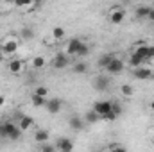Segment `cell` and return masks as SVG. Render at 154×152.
<instances>
[{
  "label": "cell",
  "instance_id": "1f68e13d",
  "mask_svg": "<svg viewBox=\"0 0 154 152\" xmlns=\"http://www.w3.org/2000/svg\"><path fill=\"white\" fill-rule=\"evenodd\" d=\"M116 116H118V114H116V113H113V109H111L109 113H106L104 116H102V120H108V122H113V120H115Z\"/></svg>",
  "mask_w": 154,
  "mask_h": 152
},
{
  "label": "cell",
  "instance_id": "277c9868",
  "mask_svg": "<svg viewBox=\"0 0 154 152\" xmlns=\"http://www.w3.org/2000/svg\"><path fill=\"white\" fill-rule=\"evenodd\" d=\"M134 52H136L138 56H142L145 61L154 59V47H152V45H140V47H136V48H134Z\"/></svg>",
  "mask_w": 154,
  "mask_h": 152
},
{
  "label": "cell",
  "instance_id": "9c48e42d",
  "mask_svg": "<svg viewBox=\"0 0 154 152\" xmlns=\"http://www.w3.org/2000/svg\"><path fill=\"white\" fill-rule=\"evenodd\" d=\"M81 45H82V39H81V38L68 39V43H66V54H68V56H75Z\"/></svg>",
  "mask_w": 154,
  "mask_h": 152
},
{
  "label": "cell",
  "instance_id": "8992f818",
  "mask_svg": "<svg viewBox=\"0 0 154 152\" xmlns=\"http://www.w3.org/2000/svg\"><path fill=\"white\" fill-rule=\"evenodd\" d=\"M106 72H108V74H111V75L122 74V72H124V61H122V59H118V57H113V59H111V63L106 66Z\"/></svg>",
  "mask_w": 154,
  "mask_h": 152
},
{
  "label": "cell",
  "instance_id": "603a6c76",
  "mask_svg": "<svg viewBox=\"0 0 154 152\" xmlns=\"http://www.w3.org/2000/svg\"><path fill=\"white\" fill-rule=\"evenodd\" d=\"M149 11H151L149 5H138L136 7V16L138 18H147L149 16Z\"/></svg>",
  "mask_w": 154,
  "mask_h": 152
},
{
  "label": "cell",
  "instance_id": "7402d4cb",
  "mask_svg": "<svg viewBox=\"0 0 154 152\" xmlns=\"http://www.w3.org/2000/svg\"><path fill=\"white\" fill-rule=\"evenodd\" d=\"M72 70H74V74H86L88 72V65L84 61H79V63H75L72 66Z\"/></svg>",
  "mask_w": 154,
  "mask_h": 152
},
{
  "label": "cell",
  "instance_id": "d4e9b609",
  "mask_svg": "<svg viewBox=\"0 0 154 152\" xmlns=\"http://www.w3.org/2000/svg\"><path fill=\"white\" fill-rule=\"evenodd\" d=\"M88 54H90V45L82 41V45L79 47V50H77V54H75V56H77V57H86Z\"/></svg>",
  "mask_w": 154,
  "mask_h": 152
},
{
  "label": "cell",
  "instance_id": "9a60e30c",
  "mask_svg": "<svg viewBox=\"0 0 154 152\" xmlns=\"http://www.w3.org/2000/svg\"><path fill=\"white\" fill-rule=\"evenodd\" d=\"M7 68H9L11 74H20V72L23 70V61H22V59H13V61H9Z\"/></svg>",
  "mask_w": 154,
  "mask_h": 152
},
{
  "label": "cell",
  "instance_id": "d6a6232c",
  "mask_svg": "<svg viewBox=\"0 0 154 152\" xmlns=\"http://www.w3.org/2000/svg\"><path fill=\"white\" fill-rule=\"evenodd\" d=\"M111 109H113V113H116L118 116L122 114V106H120L118 102H113V104H111Z\"/></svg>",
  "mask_w": 154,
  "mask_h": 152
},
{
  "label": "cell",
  "instance_id": "ac0fdd59",
  "mask_svg": "<svg viewBox=\"0 0 154 152\" xmlns=\"http://www.w3.org/2000/svg\"><path fill=\"white\" fill-rule=\"evenodd\" d=\"M48 131L47 129H38L36 132H34V140L38 141V143H43V141H48Z\"/></svg>",
  "mask_w": 154,
  "mask_h": 152
},
{
  "label": "cell",
  "instance_id": "83f0119b",
  "mask_svg": "<svg viewBox=\"0 0 154 152\" xmlns=\"http://www.w3.org/2000/svg\"><path fill=\"white\" fill-rule=\"evenodd\" d=\"M52 36H54V39H63L65 38V29L63 27H54V31H52Z\"/></svg>",
  "mask_w": 154,
  "mask_h": 152
},
{
  "label": "cell",
  "instance_id": "44dd1931",
  "mask_svg": "<svg viewBox=\"0 0 154 152\" xmlns=\"http://www.w3.org/2000/svg\"><path fill=\"white\" fill-rule=\"evenodd\" d=\"M20 38L25 39V41H29V39L34 38V31H32L31 27H23V29L20 31Z\"/></svg>",
  "mask_w": 154,
  "mask_h": 152
},
{
  "label": "cell",
  "instance_id": "4fadbf2b",
  "mask_svg": "<svg viewBox=\"0 0 154 152\" xmlns=\"http://www.w3.org/2000/svg\"><path fill=\"white\" fill-rule=\"evenodd\" d=\"M4 54H14L16 50H18V41H14V39H7V41H4V45H2V48H0Z\"/></svg>",
  "mask_w": 154,
  "mask_h": 152
},
{
  "label": "cell",
  "instance_id": "ffe728a7",
  "mask_svg": "<svg viewBox=\"0 0 154 152\" xmlns=\"http://www.w3.org/2000/svg\"><path fill=\"white\" fill-rule=\"evenodd\" d=\"M31 102H32V106H36V108H45V102H47V99H45V97H41V95L32 93V97H31Z\"/></svg>",
  "mask_w": 154,
  "mask_h": 152
},
{
  "label": "cell",
  "instance_id": "ab89813d",
  "mask_svg": "<svg viewBox=\"0 0 154 152\" xmlns=\"http://www.w3.org/2000/svg\"><path fill=\"white\" fill-rule=\"evenodd\" d=\"M2 2H14V0H2Z\"/></svg>",
  "mask_w": 154,
  "mask_h": 152
},
{
  "label": "cell",
  "instance_id": "6da1fadb",
  "mask_svg": "<svg viewBox=\"0 0 154 152\" xmlns=\"http://www.w3.org/2000/svg\"><path fill=\"white\" fill-rule=\"evenodd\" d=\"M68 65H70V56L66 52H57L52 59V68L56 70H65L68 68Z\"/></svg>",
  "mask_w": 154,
  "mask_h": 152
},
{
  "label": "cell",
  "instance_id": "3957f363",
  "mask_svg": "<svg viewBox=\"0 0 154 152\" xmlns=\"http://www.w3.org/2000/svg\"><path fill=\"white\" fill-rule=\"evenodd\" d=\"M45 108L50 114H57L61 109H63V100L57 99V97H52V99H47L45 102Z\"/></svg>",
  "mask_w": 154,
  "mask_h": 152
},
{
  "label": "cell",
  "instance_id": "4316f807",
  "mask_svg": "<svg viewBox=\"0 0 154 152\" xmlns=\"http://www.w3.org/2000/svg\"><path fill=\"white\" fill-rule=\"evenodd\" d=\"M32 66H34L36 70H41V68L45 66V57H41V56H36V57L32 59Z\"/></svg>",
  "mask_w": 154,
  "mask_h": 152
},
{
  "label": "cell",
  "instance_id": "5b68a950",
  "mask_svg": "<svg viewBox=\"0 0 154 152\" xmlns=\"http://www.w3.org/2000/svg\"><path fill=\"white\" fill-rule=\"evenodd\" d=\"M111 104H113L111 100H97V102L93 104V108H91V109H93V111H97V113L100 114V118H102L106 113H109V111H111Z\"/></svg>",
  "mask_w": 154,
  "mask_h": 152
},
{
  "label": "cell",
  "instance_id": "5bb4252c",
  "mask_svg": "<svg viewBox=\"0 0 154 152\" xmlns=\"http://www.w3.org/2000/svg\"><path fill=\"white\" fill-rule=\"evenodd\" d=\"M115 56L111 54V52H106V54H102L100 57H99V61H97V66L100 68V70H106V66L111 63V59H113Z\"/></svg>",
  "mask_w": 154,
  "mask_h": 152
},
{
  "label": "cell",
  "instance_id": "cb8c5ba5",
  "mask_svg": "<svg viewBox=\"0 0 154 152\" xmlns=\"http://www.w3.org/2000/svg\"><path fill=\"white\" fill-rule=\"evenodd\" d=\"M120 93H122L124 97H133V95H134V88H133L131 84H122V86H120Z\"/></svg>",
  "mask_w": 154,
  "mask_h": 152
},
{
  "label": "cell",
  "instance_id": "8fae6325",
  "mask_svg": "<svg viewBox=\"0 0 154 152\" xmlns=\"http://www.w3.org/2000/svg\"><path fill=\"white\" fill-rule=\"evenodd\" d=\"M56 149L61 150V152H72L74 150V143H72V140H68V138H59L57 143H56Z\"/></svg>",
  "mask_w": 154,
  "mask_h": 152
},
{
  "label": "cell",
  "instance_id": "7c38bea8",
  "mask_svg": "<svg viewBox=\"0 0 154 152\" xmlns=\"http://www.w3.org/2000/svg\"><path fill=\"white\" fill-rule=\"evenodd\" d=\"M14 125H16V123H13L11 120L0 122V138H9V134H11V131L14 129Z\"/></svg>",
  "mask_w": 154,
  "mask_h": 152
},
{
  "label": "cell",
  "instance_id": "f1b7e54d",
  "mask_svg": "<svg viewBox=\"0 0 154 152\" xmlns=\"http://www.w3.org/2000/svg\"><path fill=\"white\" fill-rule=\"evenodd\" d=\"M34 93H36V95H41V97H45V99H47V95H48V88H47V86H38V88L34 90Z\"/></svg>",
  "mask_w": 154,
  "mask_h": 152
},
{
  "label": "cell",
  "instance_id": "7a4b0ae2",
  "mask_svg": "<svg viewBox=\"0 0 154 152\" xmlns=\"http://www.w3.org/2000/svg\"><path fill=\"white\" fill-rule=\"evenodd\" d=\"M124 20H125V9L122 5H113L111 13H109V22L113 25H120Z\"/></svg>",
  "mask_w": 154,
  "mask_h": 152
},
{
  "label": "cell",
  "instance_id": "e575fe53",
  "mask_svg": "<svg viewBox=\"0 0 154 152\" xmlns=\"http://www.w3.org/2000/svg\"><path fill=\"white\" fill-rule=\"evenodd\" d=\"M147 20H149V22H154V7H151V11H149V16H147Z\"/></svg>",
  "mask_w": 154,
  "mask_h": 152
},
{
  "label": "cell",
  "instance_id": "8d00e7d4",
  "mask_svg": "<svg viewBox=\"0 0 154 152\" xmlns=\"http://www.w3.org/2000/svg\"><path fill=\"white\" fill-rule=\"evenodd\" d=\"M4 104H5V99H4V95H0V108H2Z\"/></svg>",
  "mask_w": 154,
  "mask_h": 152
},
{
  "label": "cell",
  "instance_id": "74e56055",
  "mask_svg": "<svg viewBox=\"0 0 154 152\" xmlns=\"http://www.w3.org/2000/svg\"><path fill=\"white\" fill-rule=\"evenodd\" d=\"M149 108H151V109H152V111H154V100H152V102H151V104H149Z\"/></svg>",
  "mask_w": 154,
  "mask_h": 152
},
{
  "label": "cell",
  "instance_id": "ba28073f",
  "mask_svg": "<svg viewBox=\"0 0 154 152\" xmlns=\"http://www.w3.org/2000/svg\"><path fill=\"white\" fill-rule=\"evenodd\" d=\"M133 75L136 77L138 81H149L152 79V70L151 68H143V66H134L133 68Z\"/></svg>",
  "mask_w": 154,
  "mask_h": 152
},
{
  "label": "cell",
  "instance_id": "4dcf8cb0",
  "mask_svg": "<svg viewBox=\"0 0 154 152\" xmlns=\"http://www.w3.org/2000/svg\"><path fill=\"white\" fill-rule=\"evenodd\" d=\"M39 150H43V152H54V150H56V145H48V143H45V141H43V145L39 147Z\"/></svg>",
  "mask_w": 154,
  "mask_h": 152
},
{
  "label": "cell",
  "instance_id": "30bf717a",
  "mask_svg": "<svg viewBox=\"0 0 154 152\" xmlns=\"http://www.w3.org/2000/svg\"><path fill=\"white\" fill-rule=\"evenodd\" d=\"M68 125H70L72 131L79 132V131H82V129L86 127V122H84V118H81V116H72V118L68 120Z\"/></svg>",
  "mask_w": 154,
  "mask_h": 152
},
{
  "label": "cell",
  "instance_id": "f546056e",
  "mask_svg": "<svg viewBox=\"0 0 154 152\" xmlns=\"http://www.w3.org/2000/svg\"><path fill=\"white\" fill-rule=\"evenodd\" d=\"M13 4L16 7H29V5H32V0H14Z\"/></svg>",
  "mask_w": 154,
  "mask_h": 152
},
{
  "label": "cell",
  "instance_id": "d6986e66",
  "mask_svg": "<svg viewBox=\"0 0 154 152\" xmlns=\"http://www.w3.org/2000/svg\"><path fill=\"white\" fill-rule=\"evenodd\" d=\"M143 63H147V61H145L142 56H138L136 52L131 54V57H129V65H131V66H142Z\"/></svg>",
  "mask_w": 154,
  "mask_h": 152
},
{
  "label": "cell",
  "instance_id": "836d02e7",
  "mask_svg": "<svg viewBox=\"0 0 154 152\" xmlns=\"http://www.w3.org/2000/svg\"><path fill=\"white\" fill-rule=\"evenodd\" d=\"M108 149H109V150H125V147H124V145H118V143H116V145H111V147H108Z\"/></svg>",
  "mask_w": 154,
  "mask_h": 152
},
{
  "label": "cell",
  "instance_id": "d590c367",
  "mask_svg": "<svg viewBox=\"0 0 154 152\" xmlns=\"http://www.w3.org/2000/svg\"><path fill=\"white\" fill-rule=\"evenodd\" d=\"M43 2H45V0H32V5H34V7H38V5L43 4Z\"/></svg>",
  "mask_w": 154,
  "mask_h": 152
},
{
  "label": "cell",
  "instance_id": "f35d334b",
  "mask_svg": "<svg viewBox=\"0 0 154 152\" xmlns=\"http://www.w3.org/2000/svg\"><path fill=\"white\" fill-rule=\"evenodd\" d=\"M2 57H4V52H2V50H0V61H2Z\"/></svg>",
  "mask_w": 154,
  "mask_h": 152
},
{
  "label": "cell",
  "instance_id": "e0dca14e",
  "mask_svg": "<svg viewBox=\"0 0 154 152\" xmlns=\"http://www.w3.org/2000/svg\"><path fill=\"white\" fill-rule=\"evenodd\" d=\"M99 120H100V114L97 113V111H93V109L84 114V122H86V125H88V123H97Z\"/></svg>",
  "mask_w": 154,
  "mask_h": 152
},
{
  "label": "cell",
  "instance_id": "484cf974",
  "mask_svg": "<svg viewBox=\"0 0 154 152\" xmlns=\"http://www.w3.org/2000/svg\"><path fill=\"white\" fill-rule=\"evenodd\" d=\"M22 132H23V131H22L18 125H14V129H13V131H11V134H9V140H13V141L20 140V138H22Z\"/></svg>",
  "mask_w": 154,
  "mask_h": 152
},
{
  "label": "cell",
  "instance_id": "2e32d148",
  "mask_svg": "<svg viewBox=\"0 0 154 152\" xmlns=\"http://www.w3.org/2000/svg\"><path fill=\"white\" fill-rule=\"evenodd\" d=\"M34 123V120L31 118V116H27V114H20V120H18V127L22 129V131H27V129H31V125Z\"/></svg>",
  "mask_w": 154,
  "mask_h": 152
},
{
  "label": "cell",
  "instance_id": "52a82bcc",
  "mask_svg": "<svg viewBox=\"0 0 154 152\" xmlns=\"http://www.w3.org/2000/svg\"><path fill=\"white\" fill-rule=\"evenodd\" d=\"M109 84H111V81H109V77H106V75H97L93 79V88H95L97 91H106V90H109Z\"/></svg>",
  "mask_w": 154,
  "mask_h": 152
}]
</instances>
